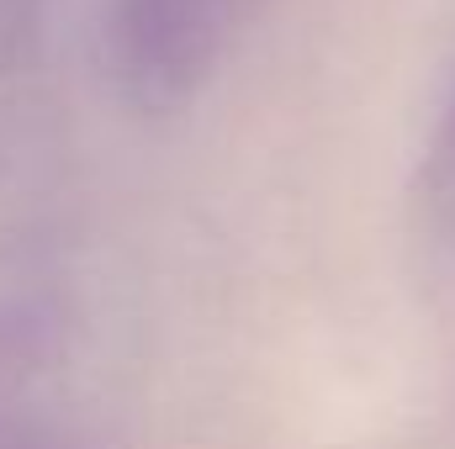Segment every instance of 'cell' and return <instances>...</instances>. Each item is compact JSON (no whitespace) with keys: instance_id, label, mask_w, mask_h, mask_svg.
Returning <instances> with one entry per match:
<instances>
[{"instance_id":"1","label":"cell","mask_w":455,"mask_h":449,"mask_svg":"<svg viewBox=\"0 0 455 449\" xmlns=\"http://www.w3.org/2000/svg\"><path fill=\"white\" fill-rule=\"evenodd\" d=\"M424 191H429V207H435L440 227L455 243V91L440 122H435V143H429V159H424Z\"/></svg>"},{"instance_id":"2","label":"cell","mask_w":455,"mask_h":449,"mask_svg":"<svg viewBox=\"0 0 455 449\" xmlns=\"http://www.w3.org/2000/svg\"><path fill=\"white\" fill-rule=\"evenodd\" d=\"M238 5H243V11H249V16H254V11H259V0H238Z\"/></svg>"}]
</instances>
